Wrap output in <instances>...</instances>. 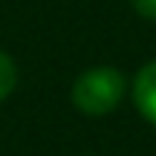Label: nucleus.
I'll use <instances>...</instances> for the list:
<instances>
[{
  "label": "nucleus",
  "instance_id": "20e7f679",
  "mask_svg": "<svg viewBox=\"0 0 156 156\" xmlns=\"http://www.w3.org/2000/svg\"><path fill=\"white\" fill-rule=\"evenodd\" d=\"M130 3L145 20H156V0H130Z\"/></svg>",
  "mask_w": 156,
  "mask_h": 156
},
{
  "label": "nucleus",
  "instance_id": "f257e3e1",
  "mask_svg": "<svg viewBox=\"0 0 156 156\" xmlns=\"http://www.w3.org/2000/svg\"><path fill=\"white\" fill-rule=\"evenodd\" d=\"M127 81L113 67H93L81 73L73 84V104L84 116H107L124 98Z\"/></svg>",
  "mask_w": 156,
  "mask_h": 156
},
{
  "label": "nucleus",
  "instance_id": "7ed1b4c3",
  "mask_svg": "<svg viewBox=\"0 0 156 156\" xmlns=\"http://www.w3.org/2000/svg\"><path fill=\"white\" fill-rule=\"evenodd\" d=\"M17 87V64L9 52H0V101H6Z\"/></svg>",
  "mask_w": 156,
  "mask_h": 156
},
{
  "label": "nucleus",
  "instance_id": "f03ea898",
  "mask_svg": "<svg viewBox=\"0 0 156 156\" xmlns=\"http://www.w3.org/2000/svg\"><path fill=\"white\" fill-rule=\"evenodd\" d=\"M133 104L156 127V61H147L133 78Z\"/></svg>",
  "mask_w": 156,
  "mask_h": 156
}]
</instances>
